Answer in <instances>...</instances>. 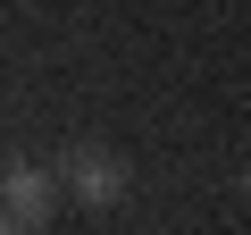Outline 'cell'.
Listing matches in <instances>:
<instances>
[{"label":"cell","mask_w":251,"mask_h":235,"mask_svg":"<svg viewBox=\"0 0 251 235\" xmlns=\"http://www.w3.org/2000/svg\"><path fill=\"white\" fill-rule=\"evenodd\" d=\"M0 202H9V227H50V210L67 202V176H59V160L42 168V160L9 151V168H0Z\"/></svg>","instance_id":"1"},{"label":"cell","mask_w":251,"mask_h":235,"mask_svg":"<svg viewBox=\"0 0 251 235\" xmlns=\"http://www.w3.org/2000/svg\"><path fill=\"white\" fill-rule=\"evenodd\" d=\"M243 202H251V160H243Z\"/></svg>","instance_id":"3"},{"label":"cell","mask_w":251,"mask_h":235,"mask_svg":"<svg viewBox=\"0 0 251 235\" xmlns=\"http://www.w3.org/2000/svg\"><path fill=\"white\" fill-rule=\"evenodd\" d=\"M59 176H67V202L75 210H117L126 202V160L109 143H67L59 151Z\"/></svg>","instance_id":"2"},{"label":"cell","mask_w":251,"mask_h":235,"mask_svg":"<svg viewBox=\"0 0 251 235\" xmlns=\"http://www.w3.org/2000/svg\"><path fill=\"white\" fill-rule=\"evenodd\" d=\"M9 235H42V227H9Z\"/></svg>","instance_id":"4"}]
</instances>
